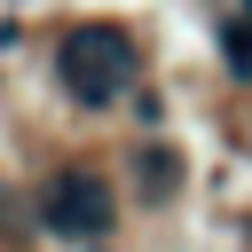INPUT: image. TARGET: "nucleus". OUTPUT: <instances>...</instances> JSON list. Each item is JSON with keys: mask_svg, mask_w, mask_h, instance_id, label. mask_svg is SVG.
I'll use <instances>...</instances> for the list:
<instances>
[{"mask_svg": "<svg viewBox=\"0 0 252 252\" xmlns=\"http://www.w3.org/2000/svg\"><path fill=\"white\" fill-rule=\"evenodd\" d=\"M55 79L79 94V102H110L126 79H134V39L110 32V24H87L55 47Z\"/></svg>", "mask_w": 252, "mask_h": 252, "instance_id": "obj_1", "label": "nucleus"}, {"mask_svg": "<svg viewBox=\"0 0 252 252\" xmlns=\"http://www.w3.org/2000/svg\"><path fill=\"white\" fill-rule=\"evenodd\" d=\"M39 220H47L55 236H102V228H110V189H102L87 165H63V173H47V189H39Z\"/></svg>", "mask_w": 252, "mask_h": 252, "instance_id": "obj_2", "label": "nucleus"}, {"mask_svg": "<svg viewBox=\"0 0 252 252\" xmlns=\"http://www.w3.org/2000/svg\"><path fill=\"white\" fill-rule=\"evenodd\" d=\"M220 32H228V63L252 71V24H220Z\"/></svg>", "mask_w": 252, "mask_h": 252, "instance_id": "obj_3", "label": "nucleus"}, {"mask_svg": "<svg viewBox=\"0 0 252 252\" xmlns=\"http://www.w3.org/2000/svg\"><path fill=\"white\" fill-rule=\"evenodd\" d=\"M142 181H150V197H158V189H173V158H165V150H150V158H142Z\"/></svg>", "mask_w": 252, "mask_h": 252, "instance_id": "obj_4", "label": "nucleus"}, {"mask_svg": "<svg viewBox=\"0 0 252 252\" xmlns=\"http://www.w3.org/2000/svg\"><path fill=\"white\" fill-rule=\"evenodd\" d=\"M244 8H252V0H244Z\"/></svg>", "mask_w": 252, "mask_h": 252, "instance_id": "obj_5", "label": "nucleus"}]
</instances>
